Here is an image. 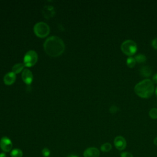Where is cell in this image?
I'll list each match as a JSON object with an SVG mask.
<instances>
[{"mask_svg": "<svg viewBox=\"0 0 157 157\" xmlns=\"http://www.w3.org/2000/svg\"><path fill=\"white\" fill-rule=\"evenodd\" d=\"M45 53L52 57H57L62 55L65 49L63 40L58 36H51L46 39L44 44Z\"/></svg>", "mask_w": 157, "mask_h": 157, "instance_id": "1", "label": "cell"}, {"mask_svg": "<svg viewBox=\"0 0 157 157\" xmlns=\"http://www.w3.org/2000/svg\"><path fill=\"white\" fill-rule=\"evenodd\" d=\"M134 92L142 98H150L154 92V85L152 80L150 79H144L134 86Z\"/></svg>", "mask_w": 157, "mask_h": 157, "instance_id": "2", "label": "cell"}, {"mask_svg": "<svg viewBox=\"0 0 157 157\" xmlns=\"http://www.w3.org/2000/svg\"><path fill=\"white\" fill-rule=\"evenodd\" d=\"M121 50L126 55L131 56L134 55L137 50L136 43L132 40H124L121 45Z\"/></svg>", "mask_w": 157, "mask_h": 157, "instance_id": "3", "label": "cell"}, {"mask_svg": "<svg viewBox=\"0 0 157 157\" xmlns=\"http://www.w3.org/2000/svg\"><path fill=\"white\" fill-rule=\"evenodd\" d=\"M34 32L37 37L44 38L49 34L50 28L45 22H38L34 26Z\"/></svg>", "mask_w": 157, "mask_h": 157, "instance_id": "4", "label": "cell"}, {"mask_svg": "<svg viewBox=\"0 0 157 157\" xmlns=\"http://www.w3.org/2000/svg\"><path fill=\"white\" fill-rule=\"evenodd\" d=\"M38 59V56L37 53L34 50H29L26 53L24 59L23 64L26 67H31L36 64Z\"/></svg>", "mask_w": 157, "mask_h": 157, "instance_id": "5", "label": "cell"}, {"mask_svg": "<svg viewBox=\"0 0 157 157\" xmlns=\"http://www.w3.org/2000/svg\"><path fill=\"white\" fill-rule=\"evenodd\" d=\"M0 147L4 152H9L12 150V142L7 137H2L0 140Z\"/></svg>", "mask_w": 157, "mask_h": 157, "instance_id": "6", "label": "cell"}, {"mask_svg": "<svg viewBox=\"0 0 157 157\" xmlns=\"http://www.w3.org/2000/svg\"><path fill=\"white\" fill-rule=\"evenodd\" d=\"M114 145L115 148L118 150H123L126 147V139L121 136H117L114 139Z\"/></svg>", "mask_w": 157, "mask_h": 157, "instance_id": "7", "label": "cell"}, {"mask_svg": "<svg viewBox=\"0 0 157 157\" xmlns=\"http://www.w3.org/2000/svg\"><path fill=\"white\" fill-rule=\"evenodd\" d=\"M23 81L27 85H30L33 80V75L31 71L28 69H25L21 74Z\"/></svg>", "mask_w": 157, "mask_h": 157, "instance_id": "8", "label": "cell"}, {"mask_svg": "<svg viewBox=\"0 0 157 157\" xmlns=\"http://www.w3.org/2000/svg\"><path fill=\"white\" fill-rule=\"evenodd\" d=\"M42 13L43 14V16L45 18L50 19V18H52L55 15V11L53 6H45L42 10Z\"/></svg>", "mask_w": 157, "mask_h": 157, "instance_id": "9", "label": "cell"}, {"mask_svg": "<svg viewBox=\"0 0 157 157\" xmlns=\"http://www.w3.org/2000/svg\"><path fill=\"white\" fill-rule=\"evenodd\" d=\"M99 155L100 151L96 147H89L83 152L84 157H99Z\"/></svg>", "mask_w": 157, "mask_h": 157, "instance_id": "10", "label": "cell"}, {"mask_svg": "<svg viewBox=\"0 0 157 157\" xmlns=\"http://www.w3.org/2000/svg\"><path fill=\"white\" fill-rule=\"evenodd\" d=\"M16 79V74L13 72L7 73L4 77V82L6 85H10L13 84Z\"/></svg>", "mask_w": 157, "mask_h": 157, "instance_id": "11", "label": "cell"}, {"mask_svg": "<svg viewBox=\"0 0 157 157\" xmlns=\"http://www.w3.org/2000/svg\"><path fill=\"white\" fill-rule=\"evenodd\" d=\"M140 74L144 77H148L151 74V69L148 66H142L140 69Z\"/></svg>", "mask_w": 157, "mask_h": 157, "instance_id": "12", "label": "cell"}, {"mask_svg": "<svg viewBox=\"0 0 157 157\" xmlns=\"http://www.w3.org/2000/svg\"><path fill=\"white\" fill-rule=\"evenodd\" d=\"M25 64L23 63H17L15 65H13V66L12 68V72H13V73L16 74H18L20 72H21V71L24 70V67H25Z\"/></svg>", "mask_w": 157, "mask_h": 157, "instance_id": "13", "label": "cell"}, {"mask_svg": "<svg viewBox=\"0 0 157 157\" xmlns=\"http://www.w3.org/2000/svg\"><path fill=\"white\" fill-rule=\"evenodd\" d=\"M11 157H22L23 151L20 148H14L10 152Z\"/></svg>", "mask_w": 157, "mask_h": 157, "instance_id": "14", "label": "cell"}, {"mask_svg": "<svg viewBox=\"0 0 157 157\" xmlns=\"http://www.w3.org/2000/svg\"><path fill=\"white\" fill-rule=\"evenodd\" d=\"M136 61L134 58L132 56H129L126 59V65L129 68H133L136 65Z\"/></svg>", "mask_w": 157, "mask_h": 157, "instance_id": "15", "label": "cell"}, {"mask_svg": "<svg viewBox=\"0 0 157 157\" xmlns=\"http://www.w3.org/2000/svg\"><path fill=\"white\" fill-rule=\"evenodd\" d=\"M112 148V146L111 145V144L109 143V142H106L103 144L101 146V150L102 152H109L111 150Z\"/></svg>", "mask_w": 157, "mask_h": 157, "instance_id": "16", "label": "cell"}, {"mask_svg": "<svg viewBox=\"0 0 157 157\" xmlns=\"http://www.w3.org/2000/svg\"><path fill=\"white\" fill-rule=\"evenodd\" d=\"M136 61L138 63H144L147 61L146 56L143 54H138L134 57Z\"/></svg>", "mask_w": 157, "mask_h": 157, "instance_id": "17", "label": "cell"}, {"mask_svg": "<svg viewBox=\"0 0 157 157\" xmlns=\"http://www.w3.org/2000/svg\"><path fill=\"white\" fill-rule=\"evenodd\" d=\"M149 116L151 119H157V108H152L149 111Z\"/></svg>", "mask_w": 157, "mask_h": 157, "instance_id": "18", "label": "cell"}, {"mask_svg": "<svg viewBox=\"0 0 157 157\" xmlns=\"http://www.w3.org/2000/svg\"><path fill=\"white\" fill-rule=\"evenodd\" d=\"M118 111H119V108H118L117 106L115 105H112V106L110 107V109H109V112H110V113H111L112 114H115V113H116Z\"/></svg>", "mask_w": 157, "mask_h": 157, "instance_id": "19", "label": "cell"}, {"mask_svg": "<svg viewBox=\"0 0 157 157\" xmlns=\"http://www.w3.org/2000/svg\"><path fill=\"white\" fill-rule=\"evenodd\" d=\"M42 154L44 157H48L49 156L50 154V151L48 148H44L42 150Z\"/></svg>", "mask_w": 157, "mask_h": 157, "instance_id": "20", "label": "cell"}, {"mask_svg": "<svg viewBox=\"0 0 157 157\" xmlns=\"http://www.w3.org/2000/svg\"><path fill=\"white\" fill-rule=\"evenodd\" d=\"M120 157H134L132 154L128 152V151H123L120 154Z\"/></svg>", "mask_w": 157, "mask_h": 157, "instance_id": "21", "label": "cell"}, {"mask_svg": "<svg viewBox=\"0 0 157 157\" xmlns=\"http://www.w3.org/2000/svg\"><path fill=\"white\" fill-rule=\"evenodd\" d=\"M151 45L153 47V48L157 50V37L153 39L151 42Z\"/></svg>", "mask_w": 157, "mask_h": 157, "instance_id": "22", "label": "cell"}, {"mask_svg": "<svg viewBox=\"0 0 157 157\" xmlns=\"http://www.w3.org/2000/svg\"><path fill=\"white\" fill-rule=\"evenodd\" d=\"M152 80H153V82L155 83H157V73L155 74V75H153V78H152Z\"/></svg>", "mask_w": 157, "mask_h": 157, "instance_id": "23", "label": "cell"}, {"mask_svg": "<svg viewBox=\"0 0 157 157\" xmlns=\"http://www.w3.org/2000/svg\"><path fill=\"white\" fill-rule=\"evenodd\" d=\"M0 157H7L5 153H0Z\"/></svg>", "mask_w": 157, "mask_h": 157, "instance_id": "24", "label": "cell"}, {"mask_svg": "<svg viewBox=\"0 0 157 157\" xmlns=\"http://www.w3.org/2000/svg\"><path fill=\"white\" fill-rule=\"evenodd\" d=\"M153 143H154V144H155V145H156V146H157V137H155V138L154 139Z\"/></svg>", "mask_w": 157, "mask_h": 157, "instance_id": "25", "label": "cell"}, {"mask_svg": "<svg viewBox=\"0 0 157 157\" xmlns=\"http://www.w3.org/2000/svg\"><path fill=\"white\" fill-rule=\"evenodd\" d=\"M67 157H78L77 156H75V155H69L67 156Z\"/></svg>", "mask_w": 157, "mask_h": 157, "instance_id": "26", "label": "cell"}, {"mask_svg": "<svg viewBox=\"0 0 157 157\" xmlns=\"http://www.w3.org/2000/svg\"><path fill=\"white\" fill-rule=\"evenodd\" d=\"M155 94H156V96L157 97V86H156V88L155 89Z\"/></svg>", "mask_w": 157, "mask_h": 157, "instance_id": "27", "label": "cell"}]
</instances>
